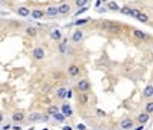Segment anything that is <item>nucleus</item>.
I'll list each match as a JSON object with an SVG mask.
<instances>
[{"label": "nucleus", "mask_w": 153, "mask_h": 130, "mask_svg": "<svg viewBox=\"0 0 153 130\" xmlns=\"http://www.w3.org/2000/svg\"><path fill=\"white\" fill-rule=\"evenodd\" d=\"M87 11H89V5L84 6V8H78V9H76V12L74 14V17H80L81 14H84V12H87Z\"/></svg>", "instance_id": "obj_28"}, {"label": "nucleus", "mask_w": 153, "mask_h": 130, "mask_svg": "<svg viewBox=\"0 0 153 130\" xmlns=\"http://www.w3.org/2000/svg\"><path fill=\"white\" fill-rule=\"evenodd\" d=\"M72 95H74V94H72V90L69 89V90H68V100H69V98H72Z\"/></svg>", "instance_id": "obj_41"}, {"label": "nucleus", "mask_w": 153, "mask_h": 130, "mask_svg": "<svg viewBox=\"0 0 153 130\" xmlns=\"http://www.w3.org/2000/svg\"><path fill=\"white\" fill-rule=\"evenodd\" d=\"M12 130H23V127L20 124H14V126H12Z\"/></svg>", "instance_id": "obj_36"}, {"label": "nucleus", "mask_w": 153, "mask_h": 130, "mask_svg": "<svg viewBox=\"0 0 153 130\" xmlns=\"http://www.w3.org/2000/svg\"><path fill=\"white\" fill-rule=\"evenodd\" d=\"M9 2V0H0V5H6Z\"/></svg>", "instance_id": "obj_42"}, {"label": "nucleus", "mask_w": 153, "mask_h": 130, "mask_svg": "<svg viewBox=\"0 0 153 130\" xmlns=\"http://www.w3.org/2000/svg\"><path fill=\"white\" fill-rule=\"evenodd\" d=\"M60 112H61L63 115H65L66 118H71V116H74V109H72L71 104H69V103H66V101L60 106Z\"/></svg>", "instance_id": "obj_8"}, {"label": "nucleus", "mask_w": 153, "mask_h": 130, "mask_svg": "<svg viewBox=\"0 0 153 130\" xmlns=\"http://www.w3.org/2000/svg\"><path fill=\"white\" fill-rule=\"evenodd\" d=\"M31 58L34 61H43L46 58V49L43 46H34L31 51Z\"/></svg>", "instance_id": "obj_3"}, {"label": "nucleus", "mask_w": 153, "mask_h": 130, "mask_svg": "<svg viewBox=\"0 0 153 130\" xmlns=\"http://www.w3.org/2000/svg\"><path fill=\"white\" fill-rule=\"evenodd\" d=\"M3 121H5V113L0 112V124H3Z\"/></svg>", "instance_id": "obj_38"}, {"label": "nucleus", "mask_w": 153, "mask_h": 130, "mask_svg": "<svg viewBox=\"0 0 153 130\" xmlns=\"http://www.w3.org/2000/svg\"><path fill=\"white\" fill-rule=\"evenodd\" d=\"M106 8H107V11H112V12H120V9H121V6L115 2V0H110V2H107V3H106Z\"/></svg>", "instance_id": "obj_20"}, {"label": "nucleus", "mask_w": 153, "mask_h": 130, "mask_svg": "<svg viewBox=\"0 0 153 130\" xmlns=\"http://www.w3.org/2000/svg\"><path fill=\"white\" fill-rule=\"evenodd\" d=\"M150 116H152V115H149L147 112H144V110H143V112H139V113L136 115L135 121H136L138 124H144V126H146V124L150 121Z\"/></svg>", "instance_id": "obj_10"}, {"label": "nucleus", "mask_w": 153, "mask_h": 130, "mask_svg": "<svg viewBox=\"0 0 153 130\" xmlns=\"http://www.w3.org/2000/svg\"><path fill=\"white\" fill-rule=\"evenodd\" d=\"M120 12H121L123 16H129V17H130V6H124V8H121Z\"/></svg>", "instance_id": "obj_32"}, {"label": "nucleus", "mask_w": 153, "mask_h": 130, "mask_svg": "<svg viewBox=\"0 0 153 130\" xmlns=\"http://www.w3.org/2000/svg\"><path fill=\"white\" fill-rule=\"evenodd\" d=\"M52 77H54V78H60V77H61V74H58V72H57V74H54Z\"/></svg>", "instance_id": "obj_43"}, {"label": "nucleus", "mask_w": 153, "mask_h": 130, "mask_svg": "<svg viewBox=\"0 0 153 130\" xmlns=\"http://www.w3.org/2000/svg\"><path fill=\"white\" fill-rule=\"evenodd\" d=\"M75 87H76V90H80L81 94H89L92 89V84H91V80L84 77V78H80V80L75 83Z\"/></svg>", "instance_id": "obj_2"}, {"label": "nucleus", "mask_w": 153, "mask_h": 130, "mask_svg": "<svg viewBox=\"0 0 153 130\" xmlns=\"http://www.w3.org/2000/svg\"><path fill=\"white\" fill-rule=\"evenodd\" d=\"M58 112H60V106H49L48 110H46V113H48L49 116H54V115L58 113Z\"/></svg>", "instance_id": "obj_24"}, {"label": "nucleus", "mask_w": 153, "mask_h": 130, "mask_svg": "<svg viewBox=\"0 0 153 130\" xmlns=\"http://www.w3.org/2000/svg\"><path fill=\"white\" fill-rule=\"evenodd\" d=\"M71 8H72V5L71 3H61V5H58V11H60V16H68V14H71Z\"/></svg>", "instance_id": "obj_18"}, {"label": "nucleus", "mask_w": 153, "mask_h": 130, "mask_svg": "<svg viewBox=\"0 0 153 130\" xmlns=\"http://www.w3.org/2000/svg\"><path fill=\"white\" fill-rule=\"evenodd\" d=\"M141 8H132L130 6V17H135V19H138V16L141 14Z\"/></svg>", "instance_id": "obj_27"}, {"label": "nucleus", "mask_w": 153, "mask_h": 130, "mask_svg": "<svg viewBox=\"0 0 153 130\" xmlns=\"http://www.w3.org/2000/svg\"><path fill=\"white\" fill-rule=\"evenodd\" d=\"M141 97L144 98V100H153V83H150V84H147L144 89H143V92H141Z\"/></svg>", "instance_id": "obj_11"}, {"label": "nucleus", "mask_w": 153, "mask_h": 130, "mask_svg": "<svg viewBox=\"0 0 153 130\" xmlns=\"http://www.w3.org/2000/svg\"><path fill=\"white\" fill-rule=\"evenodd\" d=\"M97 12H100V14H103V12H107L106 5H104V6H100V8H97Z\"/></svg>", "instance_id": "obj_34"}, {"label": "nucleus", "mask_w": 153, "mask_h": 130, "mask_svg": "<svg viewBox=\"0 0 153 130\" xmlns=\"http://www.w3.org/2000/svg\"><path fill=\"white\" fill-rule=\"evenodd\" d=\"M61 130H74V127H72V126H63Z\"/></svg>", "instance_id": "obj_40"}, {"label": "nucleus", "mask_w": 153, "mask_h": 130, "mask_svg": "<svg viewBox=\"0 0 153 130\" xmlns=\"http://www.w3.org/2000/svg\"><path fill=\"white\" fill-rule=\"evenodd\" d=\"M68 51H69L68 38H63V40L60 42V45H58V52H60L61 55H66V54H68Z\"/></svg>", "instance_id": "obj_19"}, {"label": "nucleus", "mask_w": 153, "mask_h": 130, "mask_svg": "<svg viewBox=\"0 0 153 130\" xmlns=\"http://www.w3.org/2000/svg\"><path fill=\"white\" fill-rule=\"evenodd\" d=\"M28 130H35V127H34V126H31V127H29Z\"/></svg>", "instance_id": "obj_46"}, {"label": "nucleus", "mask_w": 153, "mask_h": 130, "mask_svg": "<svg viewBox=\"0 0 153 130\" xmlns=\"http://www.w3.org/2000/svg\"><path fill=\"white\" fill-rule=\"evenodd\" d=\"M49 38H51V40H54V42H58V43H60L65 37H63V32H61L60 29H51V31H49Z\"/></svg>", "instance_id": "obj_13"}, {"label": "nucleus", "mask_w": 153, "mask_h": 130, "mask_svg": "<svg viewBox=\"0 0 153 130\" xmlns=\"http://www.w3.org/2000/svg\"><path fill=\"white\" fill-rule=\"evenodd\" d=\"M66 74H68L71 78H76V77H80V74H81V68L78 66V64L72 63V64H69V66H68Z\"/></svg>", "instance_id": "obj_5"}, {"label": "nucleus", "mask_w": 153, "mask_h": 130, "mask_svg": "<svg viewBox=\"0 0 153 130\" xmlns=\"http://www.w3.org/2000/svg\"><path fill=\"white\" fill-rule=\"evenodd\" d=\"M95 113H97L98 118H106V116H107V112H106V110H103V109H97V110H95Z\"/></svg>", "instance_id": "obj_31"}, {"label": "nucleus", "mask_w": 153, "mask_h": 130, "mask_svg": "<svg viewBox=\"0 0 153 130\" xmlns=\"http://www.w3.org/2000/svg\"><path fill=\"white\" fill-rule=\"evenodd\" d=\"M11 120H12V123H19V124H22L25 120H26V115H25V112L23 110H16L14 113L11 115Z\"/></svg>", "instance_id": "obj_9"}, {"label": "nucleus", "mask_w": 153, "mask_h": 130, "mask_svg": "<svg viewBox=\"0 0 153 130\" xmlns=\"http://www.w3.org/2000/svg\"><path fill=\"white\" fill-rule=\"evenodd\" d=\"M78 101H80L81 104H87V101H89L87 94H81V92H80V95H78Z\"/></svg>", "instance_id": "obj_30"}, {"label": "nucleus", "mask_w": 153, "mask_h": 130, "mask_svg": "<svg viewBox=\"0 0 153 130\" xmlns=\"http://www.w3.org/2000/svg\"><path fill=\"white\" fill-rule=\"evenodd\" d=\"M86 38V31H83L81 28H76V29H74L72 31V35H71V40L74 42V43H76V45H80L83 40Z\"/></svg>", "instance_id": "obj_4"}, {"label": "nucleus", "mask_w": 153, "mask_h": 130, "mask_svg": "<svg viewBox=\"0 0 153 130\" xmlns=\"http://www.w3.org/2000/svg\"><path fill=\"white\" fill-rule=\"evenodd\" d=\"M42 130H49V129H48V127H43V129H42Z\"/></svg>", "instance_id": "obj_47"}, {"label": "nucleus", "mask_w": 153, "mask_h": 130, "mask_svg": "<svg viewBox=\"0 0 153 130\" xmlns=\"http://www.w3.org/2000/svg\"><path fill=\"white\" fill-rule=\"evenodd\" d=\"M75 129H76V130H87V127H86L83 123H78V124L75 126Z\"/></svg>", "instance_id": "obj_33"}, {"label": "nucleus", "mask_w": 153, "mask_h": 130, "mask_svg": "<svg viewBox=\"0 0 153 130\" xmlns=\"http://www.w3.org/2000/svg\"><path fill=\"white\" fill-rule=\"evenodd\" d=\"M45 16H46V12H45L43 9L34 8V9L31 11V19H34V20H42Z\"/></svg>", "instance_id": "obj_17"}, {"label": "nucleus", "mask_w": 153, "mask_h": 130, "mask_svg": "<svg viewBox=\"0 0 153 130\" xmlns=\"http://www.w3.org/2000/svg\"><path fill=\"white\" fill-rule=\"evenodd\" d=\"M25 34H26L28 37H31V38H35L38 35V29L34 28V26H26V28H25Z\"/></svg>", "instance_id": "obj_21"}, {"label": "nucleus", "mask_w": 153, "mask_h": 130, "mask_svg": "<svg viewBox=\"0 0 153 130\" xmlns=\"http://www.w3.org/2000/svg\"><path fill=\"white\" fill-rule=\"evenodd\" d=\"M100 6H103V2H101V0H97V2H95V8H100Z\"/></svg>", "instance_id": "obj_39"}, {"label": "nucleus", "mask_w": 153, "mask_h": 130, "mask_svg": "<svg viewBox=\"0 0 153 130\" xmlns=\"http://www.w3.org/2000/svg\"><path fill=\"white\" fill-rule=\"evenodd\" d=\"M133 130H144V124H138V126H135Z\"/></svg>", "instance_id": "obj_35"}, {"label": "nucleus", "mask_w": 153, "mask_h": 130, "mask_svg": "<svg viewBox=\"0 0 153 130\" xmlns=\"http://www.w3.org/2000/svg\"><path fill=\"white\" fill-rule=\"evenodd\" d=\"M100 28L109 32V34H118L121 32V25L117 23V22H112V20H103L100 22Z\"/></svg>", "instance_id": "obj_1"}, {"label": "nucleus", "mask_w": 153, "mask_h": 130, "mask_svg": "<svg viewBox=\"0 0 153 130\" xmlns=\"http://www.w3.org/2000/svg\"><path fill=\"white\" fill-rule=\"evenodd\" d=\"M16 14L19 16V17H29L31 16V9L28 8V6H19L17 9H16Z\"/></svg>", "instance_id": "obj_16"}, {"label": "nucleus", "mask_w": 153, "mask_h": 130, "mask_svg": "<svg viewBox=\"0 0 153 130\" xmlns=\"http://www.w3.org/2000/svg\"><path fill=\"white\" fill-rule=\"evenodd\" d=\"M52 118H54V121H55V123H61V124H63V123H65V121H66V116H65V115H63L61 112H58V113H55V115L52 116Z\"/></svg>", "instance_id": "obj_25"}, {"label": "nucleus", "mask_w": 153, "mask_h": 130, "mask_svg": "<svg viewBox=\"0 0 153 130\" xmlns=\"http://www.w3.org/2000/svg\"><path fill=\"white\" fill-rule=\"evenodd\" d=\"M144 112H147L149 115H153V100L146 101V104H144Z\"/></svg>", "instance_id": "obj_23"}, {"label": "nucleus", "mask_w": 153, "mask_h": 130, "mask_svg": "<svg viewBox=\"0 0 153 130\" xmlns=\"http://www.w3.org/2000/svg\"><path fill=\"white\" fill-rule=\"evenodd\" d=\"M150 51H152V52H153V40H152V42H150Z\"/></svg>", "instance_id": "obj_44"}, {"label": "nucleus", "mask_w": 153, "mask_h": 130, "mask_svg": "<svg viewBox=\"0 0 153 130\" xmlns=\"http://www.w3.org/2000/svg\"><path fill=\"white\" fill-rule=\"evenodd\" d=\"M135 127V118H123L121 123H120V129L121 130H133Z\"/></svg>", "instance_id": "obj_6"}, {"label": "nucleus", "mask_w": 153, "mask_h": 130, "mask_svg": "<svg viewBox=\"0 0 153 130\" xmlns=\"http://www.w3.org/2000/svg\"><path fill=\"white\" fill-rule=\"evenodd\" d=\"M89 2H91V0H74V5L76 8H84V6L89 5Z\"/></svg>", "instance_id": "obj_26"}, {"label": "nucleus", "mask_w": 153, "mask_h": 130, "mask_svg": "<svg viewBox=\"0 0 153 130\" xmlns=\"http://www.w3.org/2000/svg\"><path fill=\"white\" fill-rule=\"evenodd\" d=\"M101 2H103V3H104V5H106V3H107V2H110V0H101Z\"/></svg>", "instance_id": "obj_45"}, {"label": "nucleus", "mask_w": 153, "mask_h": 130, "mask_svg": "<svg viewBox=\"0 0 153 130\" xmlns=\"http://www.w3.org/2000/svg\"><path fill=\"white\" fill-rule=\"evenodd\" d=\"M9 129H12L11 124H3V126H2V130H9Z\"/></svg>", "instance_id": "obj_37"}, {"label": "nucleus", "mask_w": 153, "mask_h": 130, "mask_svg": "<svg viewBox=\"0 0 153 130\" xmlns=\"http://www.w3.org/2000/svg\"><path fill=\"white\" fill-rule=\"evenodd\" d=\"M43 115H45V113H40V112H31V113L26 116V120L29 121V124L42 123V121H43Z\"/></svg>", "instance_id": "obj_7"}, {"label": "nucleus", "mask_w": 153, "mask_h": 130, "mask_svg": "<svg viewBox=\"0 0 153 130\" xmlns=\"http://www.w3.org/2000/svg\"><path fill=\"white\" fill-rule=\"evenodd\" d=\"M45 12H46L48 17H57V16H60L58 5H49V6L45 9Z\"/></svg>", "instance_id": "obj_15"}, {"label": "nucleus", "mask_w": 153, "mask_h": 130, "mask_svg": "<svg viewBox=\"0 0 153 130\" xmlns=\"http://www.w3.org/2000/svg\"><path fill=\"white\" fill-rule=\"evenodd\" d=\"M133 37L135 38H138V40H141V42H149V40H152L150 38V35L147 34V32H144V31H141V29H133Z\"/></svg>", "instance_id": "obj_12"}, {"label": "nucleus", "mask_w": 153, "mask_h": 130, "mask_svg": "<svg viewBox=\"0 0 153 130\" xmlns=\"http://www.w3.org/2000/svg\"><path fill=\"white\" fill-rule=\"evenodd\" d=\"M68 87H58L57 90H55V98L57 100H61V101H65V100H68Z\"/></svg>", "instance_id": "obj_14"}, {"label": "nucleus", "mask_w": 153, "mask_h": 130, "mask_svg": "<svg viewBox=\"0 0 153 130\" xmlns=\"http://www.w3.org/2000/svg\"><path fill=\"white\" fill-rule=\"evenodd\" d=\"M91 17H83V19H80V20H75L72 25L74 26H76V28H80V26H83V25H87V23H91Z\"/></svg>", "instance_id": "obj_22"}, {"label": "nucleus", "mask_w": 153, "mask_h": 130, "mask_svg": "<svg viewBox=\"0 0 153 130\" xmlns=\"http://www.w3.org/2000/svg\"><path fill=\"white\" fill-rule=\"evenodd\" d=\"M138 20L141 22V23H149V20H150V19H149V16L146 14V12H141V14L138 16Z\"/></svg>", "instance_id": "obj_29"}]
</instances>
